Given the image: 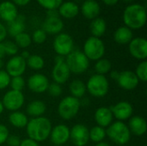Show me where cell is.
I'll return each mask as SVG.
<instances>
[{"label":"cell","instance_id":"cell-1","mask_svg":"<svg viewBox=\"0 0 147 146\" xmlns=\"http://www.w3.org/2000/svg\"><path fill=\"white\" fill-rule=\"evenodd\" d=\"M52 128L53 127L50 120L40 116L28 120L26 126V131L28 139L39 143L43 142L49 138Z\"/></svg>","mask_w":147,"mask_h":146},{"label":"cell","instance_id":"cell-2","mask_svg":"<svg viewBox=\"0 0 147 146\" xmlns=\"http://www.w3.org/2000/svg\"><path fill=\"white\" fill-rule=\"evenodd\" d=\"M122 20L125 26L132 30L142 28L146 22V7L140 3L127 5L123 11Z\"/></svg>","mask_w":147,"mask_h":146},{"label":"cell","instance_id":"cell-3","mask_svg":"<svg viewBox=\"0 0 147 146\" xmlns=\"http://www.w3.org/2000/svg\"><path fill=\"white\" fill-rule=\"evenodd\" d=\"M106 136L118 145H126L131 139V133L124 122L117 120L108 126Z\"/></svg>","mask_w":147,"mask_h":146},{"label":"cell","instance_id":"cell-4","mask_svg":"<svg viewBox=\"0 0 147 146\" xmlns=\"http://www.w3.org/2000/svg\"><path fill=\"white\" fill-rule=\"evenodd\" d=\"M71 72L74 74H82L85 72L90 66V60L81 51H72L66 56L65 60Z\"/></svg>","mask_w":147,"mask_h":146},{"label":"cell","instance_id":"cell-5","mask_svg":"<svg viewBox=\"0 0 147 146\" xmlns=\"http://www.w3.org/2000/svg\"><path fill=\"white\" fill-rule=\"evenodd\" d=\"M86 85V90L94 97H103L105 96L109 89V83L107 77L103 75L95 74L91 76Z\"/></svg>","mask_w":147,"mask_h":146},{"label":"cell","instance_id":"cell-6","mask_svg":"<svg viewBox=\"0 0 147 146\" xmlns=\"http://www.w3.org/2000/svg\"><path fill=\"white\" fill-rule=\"evenodd\" d=\"M83 52L89 60L97 61L102 59L105 53V45L100 38L90 36L84 44Z\"/></svg>","mask_w":147,"mask_h":146},{"label":"cell","instance_id":"cell-7","mask_svg":"<svg viewBox=\"0 0 147 146\" xmlns=\"http://www.w3.org/2000/svg\"><path fill=\"white\" fill-rule=\"evenodd\" d=\"M81 102L79 99L71 96H66L60 101L58 106V113L63 120H70L78 114Z\"/></svg>","mask_w":147,"mask_h":146},{"label":"cell","instance_id":"cell-8","mask_svg":"<svg viewBox=\"0 0 147 146\" xmlns=\"http://www.w3.org/2000/svg\"><path fill=\"white\" fill-rule=\"evenodd\" d=\"M53 46L57 55L65 57L73 51L74 41L70 34L66 33H59L54 38Z\"/></svg>","mask_w":147,"mask_h":146},{"label":"cell","instance_id":"cell-9","mask_svg":"<svg viewBox=\"0 0 147 146\" xmlns=\"http://www.w3.org/2000/svg\"><path fill=\"white\" fill-rule=\"evenodd\" d=\"M54 62H55V65L52 71V77H53L54 83L61 85L67 82V80L70 77L71 71L67 65L65 64V61L63 56L57 55L55 57Z\"/></svg>","mask_w":147,"mask_h":146},{"label":"cell","instance_id":"cell-10","mask_svg":"<svg viewBox=\"0 0 147 146\" xmlns=\"http://www.w3.org/2000/svg\"><path fill=\"white\" fill-rule=\"evenodd\" d=\"M24 95L22 91H16V90H9L7 91L3 97V106L4 108L15 112L20 109L23 104H24Z\"/></svg>","mask_w":147,"mask_h":146},{"label":"cell","instance_id":"cell-11","mask_svg":"<svg viewBox=\"0 0 147 146\" xmlns=\"http://www.w3.org/2000/svg\"><path fill=\"white\" fill-rule=\"evenodd\" d=\"M70 139L76 146H84L90 140L89 129L84 124H77L70 130Z\"/></svg>","mask_w":147,"mask_h":146},{"label":"cell","instance_id":"cell-12","mask_svg":"<svg viewBox=\"0 0 147 146\" xmlns=\"http://www.w3.org/2000/svg\"><path fill=\"white\" fill-rule=\"evenodd\" d=\"M130 54L136 59L146 60L147 58V40L143 37L134 38L128 44Z\"/></svg>","mask_w":147,"mask_h":146},{"label":"cell","instance_id":"cell-13","mask_svg":"<svg viewBox=\"0 0 147 146\" xmlns=\"http://www.w3.org/2000/svg\"><path fill=\"white\" fill-rule=\"evenodd\" d=\"M49 80L48 78L41 73H35L30 76L28 79L27 85L28 89L37 94L44 93L47 91L48 86H49Z\"/></svg>","mask_w":147,"mask_h":146},{"label":"cell","instance_id":"cell-14","mask_svg":"<svg viewBox=\"0 0 147 146\" xmlns=\"http://www.w3.org/2000/svg\"><path fill=\"white\" fill-rule=\"evenodd\" d=\"M27 64L26 60L20 55L13 56L6 63V72L10 77L22 76L26 70Z\"/></svg>","mask_w":147,"mask_h":146},{"label":"cell","instance_id":"cell-15","mask_svg":"<svg viewBox=\"0 0 147 146\" xmlns=\"http://www.w3.org/2000/svg\"><path fill=\"white\" fill-rule=\"evenodd\" d=\"M109 108L113 114V116L115 119H117L119 121H122V122L124 120L130 119L134 113V108L131 103L125 101L120 102L116 103L115 106L110 107Z\"/></svg>","mask_w":147,"mask_h":146},{"label":"cell","instance_id":"cell-16","mask_svg":"<svg viewBox=\"0 0 147 146\" xmlns=\"http://www.w3.org/2000/svg\"><path fill=\"white\" fill-rule=\"evenodd\" d=\"M49 137L53 145H63L70 139V128L64 124L57 125L52 128Z\"/></svg>","mask_w":147,"mask_h":146},{"label":"cell","instance_id":"cell-17","mask_svg":"<svg viewBox=\"0 0 147 146\" xmlns=\"http://www.w3.org/2000/svg\"><path fill=\"white\" fill-rule=\"evenodd\" d=\"M117 83L121 89L126 90H133L138 86L140 80L134 71H124L120 72Z\"/></svg>","mask_w":147,"mask_h":146},{"label":"cell","instance_id":"cell-18","mask_svg":"<svg viewBox=\"0 0 147 146\" xmlns=\"http://www.w3.org/2000/svg\"><path fill=\"white\" fill-rule=\"evenodd\" d=\"M63 28L64 22L59 16H47L41 28L47 34H59Z\"/></svg>","mask_w":147,"mask_h":146},{"label":"cell","instance_id":"cell-19","mask_svg":"<svg viewBox=\"0 0 147 146\" xmlns=\"http://www.w3.org/2000/svg\"><path fill=\"white\" fill-rule=\"evenodd\" d=\"M18 15L17 6L11 1H3L0 3V19L7 23L15 20Z\"/></svg>","mask_w":147,"mask_h":146},{"label":"cell","instance_id":"cell-20","mask_svg":"<svg viewBox=\"0 0 147 146\" xmlns=\"http://www.w3.org/2000/svg\"><path fill=\"white\" fill-rule=\"evenodd\" d=\"M101 12V7L96 0H85L81 6L82 15L88 20H93L98 17Z\"/></svg>","mask_w":147,"mask_h":146},{"label":"cell","instance_id":"cell-21","mask_svg":"<svg viewBox=\"0 0 147 146\" xmlns=\"http://www.w3.org/2000/svg\"><path fill=\"white\" fill-rule=\"evenodd\" d=\"M95 120L97 124V126L101 127H108L113 123V114L109 108L106 107H101L97 108L95 112Z\"/></svg>","mask_w":147,"mask_h":146},{"label":"cell","instance_id":"cell-22","mask_svg":"<svg viewBox=\"0 0 147 146\" xmlns=\"http://www.w3.org/2000/svg\"><path fill=\"white\" fill-rule=\"evenodd\" d=\"M128 128L131 134L136 136H142L146 133L147 124L146 120L141 116H132L129 120Z\"/></svg>","mask_w":147,"mask_h":146},{"label":"cell","instance_id":"cell-23","mask_svg":"<svg viewBox=\"0 0 147 146\" xmlns=\"http://www.w3.org/2000/svg\"><path fill=\"white\" fill-rule=\"evenodd\" d=\"M58 12L59 16L65 19H72L76 17L79 13L78 5L72 1L63 2L58 8Z\"/></svg>","mask_w":147,"mask_h":146},{"label":"cell","instance_id":"cell-24","mask_svg":"<svg viewBox=\"0 0 147 146\" xmlns=\"http://www.w3.org/2000/svg\"><path fill=\"white\" fill-rule=\"evenodd\" d=\"M25 28H26L25 16L22 15H18L15 20L8 22V25L6 27L7 34H9L12 37H16L17 34L24 32Z\"/></svg>","mask_w":147,"mask_h":146},{"label":"cell","instance_id":"cell-25","mask_svg":"<svg viewBox=\"0 0 147 146\" xmlns=\"http://www.w3.org/2000/svg\"><path fill=\"white\" fill-rule=\"evenodd\" d=\"M133 39H134L133 30L128 28L126 26L120 27L115 31L114 40L117 44L127 45V44H129Z\"/></svg>","mask_w":147,"mask_h":146},{"label":"cell","instance_id":"cell-26","mask_svg":"<svg viewBox=\"0 0 147 146\" xmlns=\"http://www.w3.org/2000/svg\"><path fill=\"white\" fill-rule=\"evenodd\" d=\"M106 29H107V22L103 18L98 16L91 20V22L90 24V30L92 36L100 38L105 34Z\"/></svg>","mask_w":147,"mask_h":146},{"label":"cell","instance_id":"cell-27","mask_svg":"<svg viewBox=\"0 0 147 146\" xmlns=\"http://www.w3.org/2000/svg\"><path fill=\"white\" fill-rule=\"evenodd\" d=\"M47 107L44 102L40 100H34L29 102L27 106V114L34 118L40 117L46 112Z\"/></svg>","mask_w":147,"mask_h":146},{"label":"cell","instance_id":"cell-28","mask_svg":"<svg viewBox=\"0 0 147 146\" xmlns=\"http://www.w3.org/2000/svg\"><path fill=\"white\" fill-rule=\"evenodd\" d=\"M9 123L16 128H24L27 126L28 120L26 114L22 112L15 111L9 115Z\"/></svg>","mask_w":147,"mask_h":146},{"label":"cell","instance_id":"cell-29","mask_svg":"<svg viewBox=\"0 0 147 146\" xmlns=\"http://www.w3.org/2000/svg\"><path fill=\"white\" fill-rule=\"evenodd\" d=\"M69 90L71 94V96L75 98H81L85 95L86 92V85L80 79L73 80L69 85Z\"/></svg>","mask_w":147,"mask_h":146},{"label":"cell","instance_id":"cell-30","mask_svg":"<svg viewBox=\"0 0 147 146\" xmlns=\"http://www.w3.org/2000/svg\"><path fill=\"white\" fill-rule=\"evenodd\" d=\"M26 64H27V66H28L32 70L39 71L44 67L45 61L41 56L37 55V54H32L26 60Z\"/></svg>","mask_w":147,"mask_h":146},{"label":"cell","instance_id":"cell-31","mask_svg":"<svg viewBox=\"0 0 147 146\" xmlns=\"http://www.w3.org/2000/svg\"><path fill=\"white\" fill-rule=\"evenodd\" d=\"M89 136L90 139L95 143L102 142L106 137V130L103 127L96 126L89 130Z\"/></svg>","mask_w":147,"mask_h":146},{"label":"cell","instance_id":"cell-32","mask_svg":"<svg viewBox=\"0 0 147 146\" xmlns=\"http://www.w3.org/2000/svg\"><path fill=\"white\" fill-rule=\"evenodd\" d=\"M112 69V64L111 62L107 59H101L96 61L95 65V71L96 74L99 75H105L109 73Z\"/></svg>","mask_w":147,"mask_h":146},{"label":"cell","instance_id":"cell-33","mask_svg":"<svg viewBox=\"0 0 147 146\" xmlns=\"http://www.w3.org/2000/svg\"><path fill=\"white\" fill-rule=\"evenodd\" d=\"M15 38V43L16 44V46L21 48H27L30 46V44L32 43V39L31 36L26 33V32H22L19 34H17Z\"/></svg>","mask_w":147,"mask_h":146},{"label":"cell","instance_id":"cell-34","mask_svg":"<svg viewBox=\"0 0 147 146\" xmlns=\"http://www.w3.org/2000/svg\"><path fill=\"white\" fill-rule=\"evenodd\" d=\"M135 75L137 76L138 79L140 81L142 82H146L147 81V61L146 60H143L141 61L137 68H136V71L134 72Z\"/></svg>","mask_w":147,"mask_h":146},{"label":"cell","instance_id":"cell-35","mask_svg":"<svg viewBox=\"0 0 147 146\" xmlns=\"http://www.w3.org/2000/svg\"><path fill=\"white\" fill-rule=\"evenodd\" d=\"M37 3L47 10L58 9L64 0H36Z\"/></svg>","mask_w":147,"mask_h":146},{"label":"cell","instance_id":"cell-36","mask_svg":"<svg viewBox=\"0 0 147 146\" xmlns=\"http://www.w3.org/2000/svg\"><path fill=\"white\" fill-rule=\"evenodd\" d=\"M25 81L22 76L19 77H14L10 78L9 85L11 87V89L16 90V91H22L23 88L25 87Z\"/></svg>","mask_w":147,"mask_h":146},{"label":"cell","instance_id":"cell-37","mask_svg":"<svg viewBox=\"0 0 147 146\" xmlns=\"http://www.w3.org/2000/svg\"><path fill=\"white\" fill-rule=\"evenodd\" d=\"M3 45L5 54L12 56V57L16 55V53L18 52V46H16V44L14 41L7 40L4 43H3Z\"/></svg>","mask_w":147,"mask_h":146},{"label":"cell","instance_id":"cell-38","mask_svg":"<svg viewBox=\"0 0 147 146\" xmlns=\"http://www.w3.org/2000/svg\"><path fill=\"white\" fill-rule=\"evenodd\" d=\"M31 39L36 44H42L47 40V34L45 33L43 29L39 28V29L34 30V32L32 34Z\"/></svg>","mask_w":147,"mask_h":146},{"label":"cell","instance_id":"cell-39","mask_svg":"<svg viewBox=\"0 0 147 146\" xmlns=\"http://www.w3.org/2000/svg\"><path fill=\"white\" fill-rule=\"evenodd\" d=\"M47 91L48 92V94L53 96V97H58L62 94V88L60 86V84H58L56 83H53L51 84H49Z\"/></svg>","mask_w":147,"mask_h":146},{"label":"cell","instance_id":"cell-40","mask_svg":"<svg viewBox=\"0 0 147 146\" xmlns=\"http://www.w3.org/2000/svg\"><path fill=\"white\" fill-rule=\"evenodd\" d=\"M10 78L11 77L9 76V74L5 71H3V70L0 71V90L4 89L9 85Z\"/></svg>","mask_w":147,"mask_h":146},{"label":"cell","instance_id":"cell-41","mask_svg":"<svg viewBox=\"0 0 147 146\" xmlns=\"http://www.w3.org/2000/svg\"><path fill=\"white\" fill-rule=\"evenodd\" d=\"M9 136V133L7 126L3 124H0V145L5 143Z\"/></svg>","mask_w":147,"mask_h":146},{"label":"cell","instance_id":"cell-42","mask_svg":"<svg viewBox=\"0 0 147 146\" xmlns=\"http://www.w3.org/2000/svg\"><path fill=\"white\" fill-rule=\"evenodd\" d=\"M22 140L19 136L16 135H9L6 140V143L9 146H19Z\"/></svg>","mask_w":147,"mask_h":146},{"label":"cell","instance_id":"cell-43","mask_svg":"<svg viewBox=\"0 0 147 146\" xmlns=\"http://www.w3.org/2000/svg\"><path fill=\"white\" fill-rule=\"evenodd\" d=\"M19 146H40L39 144L34 141V140H32L30 139H23L22 140L21 144Z\"/></svg>","mask_w":147,"mask_h":146},{"label":"cell","instance_id":"cell-44","mask_svg":"<svg viewBox=\"0 0 147 146\" xmlns=\"http://www.w3.org/2000/svg\"><path fill=\"white\" fill-rule=\"evenodd\" d=\"M7 34H7L6 27L2 22H0V43H2L5 40Z\"/></svg>","mask_w":147,"mask_h":146},{"label":"cell","instance_id":"cell-45","mask_svg":"<svg viewBox=\"0 0 147 146\" xmlns=\"http://www.w3.org/2000/svg\"><path fill=\"white\" fill-rule=\"evenodd\" d=\"M31 0H12L11 2L16 6H26L30 3Z\"/></svg>","mask_w":147,"mask_h":146},{"label":"cell","instance_id":"cell-46","mask_svg":"<svg viewBox=\"0 0 147 146\" xmlns=\"http://www.w3.org/2000/svg\"><path fill=\"white\" fill-rule=\"evenodd\" d=\"M47 16H59L58 9H50L47 11Z\"/></svg>","mask_w":147,"mask_h":146},{"label":"cell","instance_id":"cell-47","mask_svg":"<svg viewBox=\"0 0 147 146\" xmlns=\"http://www.w3.org/2000/svg\"><path fill=\"white\" fill-rule=\"evenodd\" d=\"M102 1L107 6H114L119 2V0H102Z\"/></svg>","mask_w":147,"mask_h":146},{"label":"cell","instance_id":"cell-48","mask_svg":"<svg viewBox=\"0 0 147 146\" xmlns=\"http://www.w3.org/2000/svg\"><path fill=\"white\" fill-rule=\"evenodd\" d=\"M119 75H120V72L117 71H112L110 72V77H111V78H112V79H115V80H116V81H117V79H118V77H119Z\"/></svg>","mask_w":147,"mask_h":146},{"label":"cell","instance_id":"cell-49","mask_svg":"<svg viewBox=\"0 0 147 146\" xmlns=\"http://www.w3.org/2000/svg\"><path fill=\"white\" fill-rule=\"evenodd\" d=\"M5 52H4V48H3V43H0V59H3V58L5 56Z\"/></svg>","mask_w":147,"mask_h":146},{"label":"cell","instance_id":"cell-50","mask_svg":"<svg viewBox=\"0 0 147 146\" xmlns=\"http://www.w3.org/2000/svg\"><path fill=\"white\" fill-rule=\"evenodd\" d=\"M22 59H24L25 60H27L28 59V57L30 56V53L28 52V51H23L22 53H21V55H20Z\"/></svg>","mask_w":147,"mask_h":146},{"label":"cell","instance_id":"cell-51","mask_svg":"<svg viewBox=\"0 0 147 146\" xmlns=\"http://www.w3.org/2000/svg\"><path fill=\"white\" fill-rule=\"evenodd\" d=\"M96 146H110L108 143H106V142H103V141H102V142H99V143H96Z\"/></svg>","mask_w":147,"mask_h":146},{"label":"cell","instance_id":"cell-52","mask_svg":"<svg viewBox=\"0 0 147 146\" xmlns=\"http://www.w3.org/2000/svg\"><path fill=\"white\" fill-rule=\"evenodd\" d=\"M3 109H4V108H3V103H2V102L0 101V114L3 112Z\"/></svg>","mask_w":147,"mask_h":146},{"label":"cell","instance_id":"cell-53","mask_svg":"<svg viewBox=\"0 0 147 146\" xmlns=\"http://www.w3.org/2000/svg\"><path fill=\"white\" fill-rule=\"evenodd\" d=\"M3 65H4V64H3V59H0V71L3 69Z\"/></svg>","mask_w":147,"mask_h":146},{"label":"cell","instance_id":"cell-54","mask_svg":"<svg viewBox=\"0 0 147 146\" xmlns=\"http://www.w3.org/2000/svg\"><path fill=\"white\" fill-rule=\"evenodd\" d=\"M123 2H125V3H130V2H132L133 0H122Z\"/></svg>","mask_w":147,"mask_h":146},{"label":"cell","instance_id":"cell-55","mask_svg":"<svg viewBox=\"0 0 147 146\" xmlns=\"http://www.w3.org/2000/svg\"><path fill=\"white\" fill-rule=\"evenodd\" d=\"M119 146H127V145H119Z\"/></svg>","mask_w":147,"mask_h":146},{"label":"cell","instance_id":"cell-56","mask_svg":"<svg viewBox=\"0 0 147 146\" xmlns=\"http://www.w3.org/2000/svg\"><path fill=\"white\" fill-rule=\"evenodd\" d=\"M54 146H62V145H54Z\"/></svg>","mask_w":147,"mask_h":146},{"label":"cell","instance_id":"cell-57","mask_svg":"<svg viewBox=\"0 0 147 146\" xmlns=\"http://www.w3.org/2000/svg\"><path fill=\"white\" fill-rule=\"evenodd\" d=\"M142 1H146V0H142Z\"/></svg>","mask_w":147,"mask_h":146}]
</instances>
